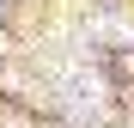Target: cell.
<instances>
[{"label": "cell", "instance_id": "2", "mask_svg": "<svg viewBox=\"0 0 134 128\" xmlns=\"http://www.w3.org/2000/svg\"><path fill=\"white\" fill-rule=\"evenodd\" d=\"M85 31H92V37H110V43H128V37H134V25H128V18H92Z\"/></svg>", "mask_w": 134, "mask_h": 128}, {"label": "cell", "instance_id": "1", "mask_svg": "<svg viewBox=\"0 0 134 128\" xmlns=\"http://www.w3.org/2000/svg\"><path fill=\"white\" fill-rule=\"evenodd\" d=\"M55 92H61V104H67L73 116H98L104 104H110L104 73H98V67H79V61H67V67L55 73Z\"/></svg>", "mask_w": 134, "mask_h": 128}]
</instances>
